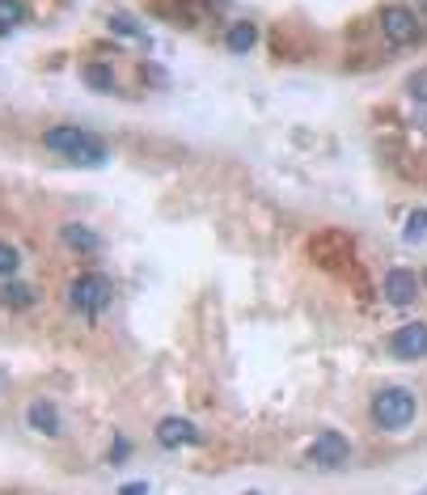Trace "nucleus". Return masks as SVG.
<instances>
[{
	"mask_svg": "<svg viewBox=\"0 0 427 495\" xmlns=\"http://www.w3.org/2000/svg\"><path fill=\"white\" fill-rule=\"evenodd\" d=\"M42 144L51 152H59V157H72L77 165H102L106 157H111V149L102 144V140H94L89 132H81V127H51L47 136H42Z\"/></svg>",
	"mask_w": 427,
	"mask_h": 495,
	"instance_id": "obj_1",
	"label": "nucleus"
},
{
	"mask_svg": "<svg viewBox=\"0 0 427 495\" xmlns=\"http://www.w3.org/2000/svg\"><path fill=\"white\" fill-rule=\"evenodd\" d=\"M68 301H72V309L85 314V317L102 314V309L111 305V280H106V275H97V271L77 275V280H72V289H68Z\"/></svg>",
	"mask_w": 427,
	"mask_h": 495,
	"instance_id": "obj_2",
	"label": "nucleus"
},
{
	"mask_svg": "<svg viewBox=\"0 0 427 495\" xmlns=\"http://www.w3.org/2000/svg\"><path fill=\"white\" fill-rule=\"evenodd\" d=\"M372 419H377V427H386V432L406 427L414 419V394L411 390H381L372 399Z\"/></svg>",
	"mask_w": 427,
	"mask_h": 495,
	"instance_id": "obj_3",
	"label": "nucleus"
},
{
	"mask_svg": "<svg viewBox=\"0 0 427 495\" xmlns=\"http://www.w3.org/2000/svg\"><path fill=\"white\" fill-rule=\"evenodd\" d=\"M381 34L389 42H414L419 39V22H414L406 5H389V9H381Z\"/></svg>",
	"mask_w": 427,
	"mask_h": 495,
	"instance_id": "obj_4",
	"label": "nucleus"
},
{
	"mask_svg": "<svg viewBox=\"0 0 427 495\" xmlns=\"http://www.w3.org/2000/svg\"><path fill=\"white\" fill-rule=\"evenodd\" d=\"M347 457H351V445H347V436H339V432H322V436L309 445V462H313V466H343Z\"/></svg>",
	"mask_w": 427,
	"mask_h": 495,
	"instance_id": "obj_5",
	"label": "nucleus"
},
{
	"mask_svg": "<svg viewBox=\"0 0 427 495\" xmlns=\"http://www.w3.org/2000/svg\"><path fill=\"white\" fill-rule=\"evenodd\" d=\"M157 440H161V449H182V445H195L199 440V427L191 419H178V415H169L157 424Z\"/></svg>",
	"mask_w": 427,
	"mask_h": 495,
	"instance_id": "obj_6",
	"label": "nucleus"
},
{
	"mask_svg": "<svg viewBox=\"0 0 427 495\" xmlns=\"http://www.w3.org/2000/svg\"><path fill=\"white\" fill-rule=\"evenodd\" d=\"M394 356H398V360L427 356V326H423V322H411V326H402L398 335H394Z\"/></svg>",
	"mask_w": 427,
	"mask_h": 495,
	"instance_id": "obj_7",
	"label": "nucleus"
},
{
	"mask_svg": "<svg viewBox=\"0 0 427 495\" xmlns=\"http://www.w3.org/2000/svg\"><path fill=\"white\" fill-rule=\"evenodd\" d=\"M414 297H419V280H414V271L398 267V271L386 275V301L389 305H411Z\"/></svg>",
	"mask_w": 427,
	"mask_h": 495,
	"instance_id": "obj_8",
	"label": "nucleus"
},
{
	"mask_svg": "<svg viewBox=\"0 0 427 495\" xmlns=\"http://www.w3.org/2000/svg\"><path fill=\"white\" fill-rule=\"evenodd\" d=\"M30 424H34V432H42V436H59V415L47 399L30 402Z\"/></svg>",
	"mask_w": 427,
	"mask_h": 495,
	"instance_id": "obj_9",
	"label": "nucleus"
},
{
	"mask_svg": "<svg viewBox=\"0 0 427 495\" xmlns=\"http://www.w3.org/2000/svg\"><path fill=\"white\" fill-rule=\"evenodd\" d=\"M59 237H64V246L77 250V254H94L97 250V234L94 229H85V225H64Z\"/></svg>",
	"mask_w": 427,
	"mask_h": 495,
	"instance_id": "obj_10",
	"label": "nucleus"
},
{
	"mask_svg": "<svg viewBox=\"0 0 427 495\" xmlns=\"http://www.w3.org/2000/svg\"><path fill=\"white\" fill-rule=\"evenodd\" d=\"M34 301H39V292L30 284H5L0 289V305H9V309H30Z\"/></svg>",
	"mask_w": 427,
	"mask_h": 495,
	"instance_id": "obj_11",
	"label": "nucleus"
},
{
	"mask_svg": "<svg viewBox=\"0 0 427 495\" xmlns=\"http://www.w3.org/2000/svg\"><path fill=\"white\" fill-rule=\"evenodd\" d=\"M224 42H229V51L246 55L254 42H259V30L250 26V22H237V26H229V34H224Z\"/></svg>",
	"mask_w": 427,
	"mask_h": 495,
	"instance_id": "obj_12",
	"label": "nucleus"
},
{
	"mask_svg": "<svg viewBox=\"0 0 427 495\" xmlns=\"http://www.w3.org/2000/svg\"><path fill=\"white\" fill-rule=\"evenodd\" d=\"M26 22V0H0V34Z\"/></svg>",
	"mask_w": 427,
	"mask_h": 495,
	"instance_id": "obj_13",
	"label": "nucleus"
},
{
	"mask_svg": "<svg viewBox=\"0 0 427 495\" xmlns=\"http://www.w3.org/2000/svg\"><path fill=\"white\" fill-rule=\"evenodd\" d=\"M81 77H85V85H89V89H102V94H111V89H114V72L106 69V64H89Z\"/></svg>",
	"mask_w": 427,
	"mask_h": 495,
	"instance_id": "obj_14",
	"label": "nucleus"
},
{
	"mask_svg": "<svg viewBox=\"0 0 427 495\" xmlns=\"http://www.w3.org/2000/svg\"><path fill=\"white\" fill-rule=\"evenodd\" d=\"M423 234H427V212L414 207L411 216H406V242H423Z\"/></svg>",
	"mask_w": 427,
	"mask_h": 495,
	"instance_id": "obj_15",
	"label": "nucleus"
},
{
	"mask_svg": "<svg viewBox=\"0 0 427 495\" xmlns=\"http://www.w3.org/2000/svg\"><path fill=\"white\" fill-rule=\"evenodd\" d=\"M17 262H22V254H17L9 242H0V275H14Z\"/></svg>",
	"mask_w": 427,
	"mask_h": 495,
	"instance_id": "obj_16",
	"label": "nucleus"
},
{
	"mask_svg": "<svg viewBox=\"0 0 427 495\" xmlns=\"http://www.w3.org/2000/svg\"><path fill=\"white\" fill-rule=\"evenodd\" d=\"M406 94H411L414 102H427V69H423V72H414L411 81H406Z\"/></svg>",
	"mask_w": 427,
	"mask_h": 495,
	"instance_id": "obj_17",
	"label": "nucleus"
},
{
	"mask_svg": "<svg viewBox=\"0 0 427 495\" xmlns=\"http://www.w3.org/2000/svg\"><path fill=\"white\" fill-rule=\"evenodd\" d=\"M111 26L119 30V34H132V39H140V26L132 22V17H123V14H114V17H111Z\"/></svg>",
	"mask_w": 427,
	"mask_h": 495,
	"instance_id": "obj_18",
	"label": "nucleus"
},
{
	"mask_svg": "<svg viewBox=\"0 0 427 495\" xmlns=\"http://www.w3.org/2000/svg\"><path fill=\"white\" fill-rule=\"evenodd\" d=\"M127 454H132V445H127V440L119 436V440H114V449H111V457L119 462V457H127Z\"/></svg>",
	"mask_w": 427,
	"mask_h": 495,
	"instance_id": "obj_19",
	"label": "nucleus"
},
{
	"mask_svg": "<svg viewBox=\"0 0 427 495\" xmlns=\"http://www.w3.org/2000/svg\"><path fill=\"white\" fill-rule=\"evenodd\" d=\"M419 5H423V14H427V0H419Z\"/></svg>",
	"mask_w": 427,
	"mask_h": 495,
	"instance_id": "obj_20",
	"label": "nucleus"
}]
</instances>
